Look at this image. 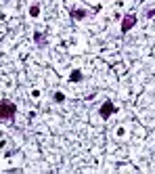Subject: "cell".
Segmentation results:
<instances>
[{
  "instance_id": "1",
  "label": "cell",
  "mask_w": 155,
  "mask_h": 174,
  "mask_svg": "<svg viewBox=\"0 0 155 174\" xmlns=\"http://www.w3.org/2000/svg\"><path fill=\"white\" fill-rule=\"evenodd\" d=\"M15 113H17L15 103H0V120H13Z\"/></svg>"
},
{
  "instance_id": "2",
  "label": "cell",
  "mask_w": 155,
  "mask_h": 174,
  "mask_svg": "<svg viewBox=\"0 0 155 174\" xmlns=\"http://www.w3.org/2000/svg\"><path fill=\"white\" fill-rule=\"evenodd\" d=\"M134 23H136V17H134V15L126 17V19L122 21V34H126L128 30H132V28H134Z\"/></svg>"
},
{
  "instance_id": "3",
  "label": "cell",
  "mask_w": 155,
  "mask_h": 174,
  "mask_svg": "<svg viewBox=\"0 0 155 174\" xmlns=\"http://www.w3.org/2000/svg\"><path fill=\"white\" fill-rule=\"evenodd\" d=\"M113 111H115V105H113L111 101H107V103L101 107V115H103V117H107L109 113H113Z\"/></svg>"
},
{
  "instance_id": "4",
  "label": "cell",
  "mask_w": 155,
  "mask_h": 174,
  "mask_svg": "<svg viewBox=\"0 0 155 174\" xmlns=\"http://www.w3.org/2000/svg\"><path fill=\"white\" fill-rule=\"evenodd\" d=\"M69 80H71V82H78V80H82V73H80L78 69H74V71L69 73Z\"/></svg>"
},
{
  "instance_id": "5",
  "label": "cell",
  "mask_w": 155,
  "mask_h": 174,
  "mask_svg": "<svg viewBox=\"0 0 155 174\" xmlns=\"http://www.w3.org/2000/svg\"><path fill=\"white\" fill-rule=\"evenodd\" d=\"M71 17L74 19H84L86 17V11H71Z\"/></svg>"
},
{
  "instance_id": "6",
  "label": "cell",
  "mask_w": 155,
  "mask_h": 174,
  "mask_svg": "<svg viewBox=\"0 0 155 174\" xmlns=\"http://www.w3.org/2000/svg\"><path fill=\"white\" fill-rule=\"evenodd\" d=\"M63 99H65V96H63L61 92H57V94H55V101H57V103H61V101H63Z\"/></svg>"
},
{
  "instance_id": "7",
  "label": "cell",
  "mask_w": 155,
  "mask_h": 174,
  "mask_svg": "<svg viewBox=\"0 0 155 174\" xmlns=\"http://www.w3.org/2000/svg\"><path fill=\"white\" fill-rule=\"evenodd\" d=\"M38 11H40V9H38V4H34V7H32V17H36V15H38Z\"/></svg>"
}]
</instances>
